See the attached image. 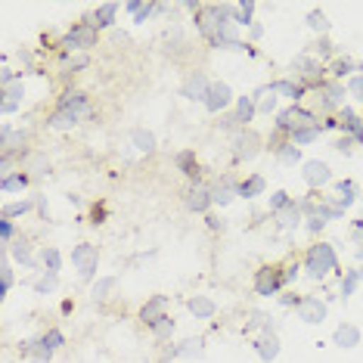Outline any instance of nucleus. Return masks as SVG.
Masks as SVG:
<instances>
[{
  "mask_svg": "<svg viewBox=\"0 0 363 363\" xmlns=\"http://www.w3.org/2000/svg\"><path fill=\"white\" fill-rule=\"evenodd\" d=\"M202 220H205V227H208V230H211V233H220V230H224V227H227V224H224V218H220V214H218V211H208V214H205V218H202Z\"/></svg>",
  "mask_w": 363,
  "mask_h": 363,
  "instance_id": "obj_51",
  "label": "nucleus"
},
{
  "mask_svg": "<svg viewBox=\"0 0 363 363\" xmlns=\"http://www.w3.org/2000/svg\"><path fill=\"white\" fill-rule=\"evenodd\" d=\"M184 208L193 211V214H208L214 211V199H211V186L208 180H199V184H186L184 189Z\"/></svg>",
  "mask_w": 363,
  "mask_h": 363,
  "instance_id": "obj_11",
  "label": "nucleus"
},
{
  "mask_svg": "<svg viewBox=\"0 0 363 363\" xmlns=\"http://www.w3.org/2000/svg\"><path fill=\"white\" fill-rule=\"evenodd\" d=\"M252 96H255V103H258V115H274L277 118V112L283 109V106H279V96L274 94L270 84H261L258 90H252Z\"/></svg>",
  "mask_w": 363,
  "mask_h": 363,
  "instance_id": "obj_27",
  "label": "nucleus"
},
{
  "mask_svg": "<svg viewBox=\"0 0 363 363\" xmlns=\"http://www.w3.org/2000/svg\"><path fill=\"white\" fill-rule=\"evenodd\" d=\"M301 180H304V186H308L311 193H323L326 186L335 184L333 168H329L326 162H320V159H308L301 164Z\"/></svg>",
  "mask_w": 363,
  "mask_h": 363,
  "instance_id": "obj_9",
  "label": "nucleus"
},
{
  "mask_svg": "<svg viewBox=\"0 0 363 363\" xmlns=\"http://www.w3.org/2000/svg\"><path fill=\"white\" fill-rule=\"evenodd\" d=\"M360 338H363V333L354 323H338L335 333H333V342L338 345V348H357Z\"/></svg>",
  "mask_w": 363,
  "mask_h": 363,
  "instance_id": "obj_33",
  "label": "nucleus"
},
{
  "mask_svg": "<svg viewBox=\"0 0 363 363\" xmlns=\"http://www.w3.org/2000/svg\"><path fill=\"white\" fill-rule=\"evenodd\" d=\"M326 72H329V78H333V81H338V84H345V81H348V78L360 75L363 69H360V65L351 60V56H342V53H338L335 60L326 65Z\"/></svg>",
  "mask_w": 363,
  "mask_h": 363,
  "instance_id": "obj_23",
  "label": "nucleus"
},
{
  "mask_svg": "<svg viewBox=\"0 0 363 363\" xmlns=\"http://www.w3.org/2000/svg\"><path fill=\"white\" fill-rule=\"evenodd\" d=\"M360 270L357 267H351V270H345L342 277H338V295L342 298H351V295H357V289H360Z\"/></svg>",
  "mask_w": 363,
  "mask_h": 363,
  "instance_id": "obj_41",
  "label": "nucleus"
},
{
  "mask_svg": "<svg viewBox=\"0 0 363 363\" xmlns=\"http://www.w3.org/2000/svg\"><path fill=\"white\" fill-rule=\"evenodd\" d=\"M146 329H150V333H152L155 338H159V342H164V338L174 335V317H171V313H164V317L152 320V323L146 326Z\"/></svg>",
  "mask_w": 363,
  "mask_h": 363,
  "instance_id": "obj_43",
  "label": "nucleus"
},
{
  "mask_svg": "<svg viewBox=\"0 0 363 363\" xmlns=\"http://www.w3.org/2000/svg\"><path fill=\"white\" fill-rule=\"evenodd\" d=\"M38 261H40V267L50 270V274H56V277H60V270L65 267V255L56 249V245H40V249H38Z\"/></svg>",
  "mask_w": 363,
  "mask_h": 363,
  "instance_id": "obj_31",
  "label": "nucleus"
},
{
  "mask_svg": "<svg viewBox=\"0 0 363 363\" xmlns=\"http://www.w3.org/2000/svg\"><path fill=\"white\" fill-rule=\"evenodd\" d=\"M31 211H38V196H22V199H6L0 208V220H16L28 218Z\"/></svg>",
  "mask_w": 363,
  "mask_h": 363,
  "instance_id": "obj_20",
  "label": "nucleus"
},
{
  "mask_svg": "<svg viewBox=\"0 0 363 363\" xmlns=\"http://www.w3.org/2000/svg\"><path fill=\"white\" fill-rule=\"evenodd\" d=\"M211 81L208 78V72H189V75L180 81V96L189 103H205V96H208V90H211Z\"/></svg>",
  "mask_w": 363,
  "mask_h": 363,
  "instance_id": "obj_14",
  "label": "nucleus"
},
{
  "mask_svg": "<svg viewBox=\"0 0 363 363\" xmlns=\"http://www.w3.org/2000/svg\"><path fill=\"white\" fill-rule=\"evenodd\" d=\"M62 345H65V333L60 326H50V329H44L38 338H28L26 348H22V354H28L35 363H50L53 354L60 351Z\"/></svg>",
  "mask_w": 363,
  "mask_h": 363,
  "instance_id": "obj_5",
  "label": "nucleus"
},
{
  "mask_svg": "<svg viewBox=\"0 0 363 363\" xmlns=\"http://www.w3.org/2000/svg\"><path fill=\"white\" fill-rule=\"evenodd\" d=\"M208 186H211L214 208H227V205H233L239 199V177L233 171H227V174H220V177H211Z\"/></svg>",
  "mask_w": 363,
  "mask_h": 363,
  "instance_id": "obj_10",
  "label": "nucleus"
},
{
  "mask_svg": "<svg viewBox=\"0 0 363 363\" xmlns=\"http://www.w3.org/2000/svg\"><path fill=\"white\" fill-rule=\"evenodd\" d=\"M202 338H186V342H180V345H174V354L177 357H199L202 354Z\"/></svg>",
  "mask_w": 363,
  "mask_h": 363,
  "instance_id": "obj_47",
  "label": "nucleus"
},
{
  "mask_svg": "<svg viewBox=\"0 0 363 363\" xmlns=\"http://www.w3.org/2000/svg\"><path fill=\"white\" fill-rule=\"evenodd\" d=\"M261 140L252 134V130H239V134H233V162H249L255 159V155L261 152Z\"/></svg>",
  "mask_w": 363,
  "mask_h": 363,
  "instance_id": "obj_19",
  "label": "nucleus"
},
{
  "mask_svg": "<svg viewBox=\"0 0 363 363\" xmlns=\"http://www.w3.org/2000/svg\"><path fill=\"white\" fill-rule=\"evenodd\" d=\"M295 202H298V199H295L292 193H286V189H277V193L267 196V214H274V218H277V214H283V211L292 208Z\"/></svg>",
  "mask_w": 363,
  "mask_h": 363,
  "instance_id": "obj_40",
  "label": "nucleus"
},
{
  "mask_svg": "<svg viewBox=\"0 0 363 363\" xmlns=\"http://www.w3.org/2000/svg\"><path fill=\"white\" fill-rule=\"evenodd\" d=\"M19 239V230H16V220H0V242L13 245Z\"/></svg>",
  "mask_w": 363,
  "mask_h": 363,
  "instance_id": "obj_49",
  "label": "nucleus"
},
{
  "mask_svg": "<svg viewBox=\"0 0 363 363\" xmlns=\"http://www.w3.org/2000/svg\"><path fill=\"white\" fill-rule=\"evenodd\" d=\"M313 96H317V106L323 115H338L345 109V96H348V90H345V84H338V81H323L317 90H313Z\"/></svg>",
  "mask_w": 363,
  "mask_h": 363,
  "instance_id": "obj_8",
  "label": "nucleus"
},
{
  "mask_svg": "<svg viewBox=\"0 0 363 363\" xmlns=\"http://www.w3.org/2000/svg\"><path fill=\"white\" fill-rule=\"evenodd\" d=\"M118 10L121 6L118 4H100V6H94L90 10V26H94L96 31H106V28H112L115 26V19H118Z\"/></svg>",
  "mask_w": 363,
  "mask_h": 363,
  "instance_id": "obj_25",
  "label": "nucleus"
},
{
  "mask_svg": "<svg viewBox=\"0 0 363 363\" xmlns=\"http://www.w3.org/2000/svg\"><path fill=\"white\" fill-rule=\"evenodd\" d=\"M38 249H40V245H35L26 236H19L13 245H6V255H10L13 264H19V267L35 270V274H38V270H44V267H40V261H38Z\"/></svg>",
  "mask_w": 363,
  "mask_h": 363,
  "instance_id": "obj_13",
  "label": "nucleus"
},
{
  "mask_svg": "<svg viewBox=\"0 0 363 363\" xmlns=\"http://www.w3.org/2000/svg\"><path fill=\"white\" fill-rule=\"evenodd\" d=\"M308 53L313 56V60H320L323 65H329V62H333L335 56H338V50H335V44H333V40H329V35H326V38H317V40H313V44L308 47Z\"/></svg>",
  "mask_w": 363,
  "mask_h": 363,
  "instance_id": "obj_37",
  "label": "nucleus"
},
{
  "mask_svg": "<svg viewBox=\"0 0 363 363\" xmlns=\"http://www.w3.org/2000/svg\"><path fill=\"white\" fill-rule=\"evenodd\" d=\"M345 90H348V96H351L354 103H363V72L345 81Z\"/></svg>",
  "mask_w": 363,
  "mask_h": 363,
  "instance_id": "obj_48",
  "label": "nucleus"
},
{
  "mask_svg": "<svg viewBox=\"0 0 363 363\" xmlns=\"http://www.w3.org/2000/svg\"><path fill=\"white\" fill-rule=\"evenodd\" d=\"M186 308H189V313H193L196 320H214L218 317V301L208 298V295H189Z\"/></svg>",
  "mask_w": 363,
  "mask_h": 363,
  "instance_id": "obj_29",
  "label": "nucleus"
},
{
  "mask_svg": "<svg viewBox=\"0 0 363 363\" xmlns=\"http://www.w3.org/2000/svg\"><path fill=\"white\" fill-rule=\"evenodd\" d=\"M252 351L258 354V360L274 363V360L279 357V351H283V345H279V335H277V333H270V335H258V338H255Z\"/></svg>",
  "mask_w": 363,
  "mask_h": 363,
  "instance_id": "obj_24",
  "label": "nucleus"
},
{
  "mask_svg": "<svg viewBox=\"0 0 363 363\" xmlns=\"http://www.w3.org/2000/svg\"><path fill=\"white\" fill-rule=\"evenodd\" d=\"M252 289L258 298H279L289 289L286 283V267L283 264H261L252 277Z\"/></svg>",
  "mask_w": 363,
  "mask_h": 363,
  "instance_id": "obj_3",
  "label": "nucleus"
},
{
  "mask_svg": "<svg viewBox=\"0 0 363 363\" xmlns=\"http://www.w3.org/2000/svg\"><path fill=\"white\" fill-rule=\"evenodd\" d=\"M100 44V31L90 26V19H78L72 22L69 28L56 38V50L60 53H69V56H78V53H87L90 47Z\"/></svg>",
  "mask_w": 363,
  "mask_h": 363,
  "instance_id": "obj_2",
  "label": "nucleus"
},
{
  "mask_svg": "<svg viewBox=\"0 0 363 363\" xmlns=\"http://www.w3.org/2000/svg\"><path fill=\"white\" fill-rule=\"evenodd\" d=\"M301 220H304V214H301V208H298V202H295L289 211L277 214V224H279V230H298V227H301Z\"/></svg>",
  "mask_w": 363,
  "mask_h": 363,
  "instance_id": "obj_44",
  "label": "nucleus"
},
{
  "mask_svg": "<svg viewBox=\"0 0 363 363\" xmlns=\"http://www.w3.org/2000/svg\"><path fill=\"white\" fill-rule=\"evenodd\" d=\"M338 267H342V264H338L335 245L323 242V239H313L308 249L301 252V270L308 279H313V283H323L326 277H342Z\"/></svg>",
  "mask_w": 363,
  "mask_h": 363,
  "instance_id": "obj_1",
  "label": "nucleus"
},
{
  "mask_svg": "<svg viewBox=\"0 0 363 363\" xmlns=\"http://www.w3.org/2000/svg\"><path fill=\"white\" fill-rule=\"evenodd\" d=\"M130 143H134V150L143 152V155H155V152H159V140H155V134H152V130H146V128H134V130H130Z\"/></svg>",
  "mask_w": 363,
  "mask_h": 363,
  "instance_id": "obj_32",
  "label": "nucleus"
},
{
  "mask_svg": "<svg viewBox=\"0 0 363 363\" xmlns=\"http://www.w3.org/2000/svg\"><path fill=\"white\" fill-rule=\"evenodd\" d=\"M304 230H308L313 239H320V233L326 230V220L320 218V214H311V218H304Z\"/></svg>",
  "mask_w": 363,
  "mask_h": 363,
  "instance_id": "obj_50",
  "label": "nucleus"
},
{
  "mask_svg": "<svg viewBox=\"0 0 363 363\" xmlns=\"http://www.w3.org/2000/svg\"><path fill=\"white\" fill-rule=\"evenodd\" d=\"M72 264H75L81 283H90L94 286L96 279H100V249L90 242H78L75 249H72Z\"/></svg>",
  "mask_w": 363,
  "mask_h": 363,
  "instance_id": "obj_6",
  "label": "nucleus"
},
{
  "mask_svg": "<svg viewBox=\"0 0 363 363\" xmlns=\"http://www.w3.org/2000/svg\"><path fill=\"white\" fill-rule=\"evenodd\" d=\"M261 35H264V26H261V22H255V26L249 28V38H252V40H258Z\"/></svg>",
  "mask_w": 363,
  "mask_h": 363,
  "instance_id": "obj_56",
  "label": "nucleus"
},
{
  "mask_svg": "<svg viewBox=\"0 0 363 363\" xmlns=\"http://www.w3.org/2000/svg\"><path fill=\"white\" fill-rule=\"evenodd\" d=\"M261 196H267V177L258 174V171L239 177V199L252 202V199H261Z\"/></svg>",
  "mask_w": 363,
  "mask_h": 363,
  "instance_id": "obj_21",
  "label": "nucleus"
},
{
  "mask_svg": "<svg viewBox=\"0 0 363 363\" xmlns=\"http://www.w3.org/2000/svg\"><path fill=\"white\" fill-rule=\"evenodd\" d=\"M115 286H118V277H100L94 283V301H106L115 292Z\"/></svg>",
  "mask_w": 363,
  "mask_h": 363,
  "instance_id": "obj_46",
  "label": "nucleus"
},
{
  "mask_svg": "<svg viewBox=\"0 0 363 363\" xmlns=\"http://www.w3.org/2000/svg\"><path fill=\"white\" fill-rule=\"evenodd\" d=\"M22 103H26V84H22V81H16V84H6L4 87V100H0V112L13 115V112L22 109Z\"/></svg>",
  "mask_w": 363,
  "mask_h": 363,
  "instance_id": "obj_26",
  "label": "nucleus"
},
{
  "mask_svg": "<svg viewBox=\"0 0 363 363\" xmlns=\"http://www.w3.org/2000/svg\"><path fill=\"white\" fill-rule=\"evenodd\" d=\"M320 137H323V125H320V121H311V125H304V128L295 130L289 140H292L295 146H311V143H317Z\"/></svg>",
  "mask_w": 363,
  "mask_h": 363,
  "instance_id": "obj_39",
  "label": "nucleus"
},
{
  "mask_svg": "<svg viewBox=\"0 0 363 363\" xmlns=\"http://www.w3.org/2000/svg\"><path fill=\"white\" fill-rule=\"evenodd\" d=\"M304 22H308V28H311L317 38H326V35H329V19H326L323 10H311Z\"/></svg>",
  "mask_w": 363,
  "mask_h": 363,
  "instance_id": "obj_45",
  "label": "nucleus"
},
{
  "mask_svg": "<svg viewBox=\"0 0 363 363\" xmlns=\"http://www.w3.org/2000/svg\"><path fill=\"white\" fill-rule=\"evenodd\" d=\"M233 103H236L233 87H230L227 81H211V90H208V96H205L202 106L208 115H227L233 109Z\"/></svg>",
  "mask_w": 363,
  "mask_h": 363,
  "instance_id": "obj_12",
  "label": "nucleus"
},
{
  "mask_svg": "<svg viewBox=\"0 0 363 363\" xmlns=\"http://www.w3.org/2000/svg\"><path fill=\"white\" fill-rule=\"evenodd\" d=\"M53 109L72 112V115H78V118L84 121V118H90V115H94V103H90V96L84 94V90H78V87H69V84H65V87L60 90V96H56Z\"/></svg>",
  "mask_w": 363,
  "mask_h": 363,
  "instance_id": "obj_7",
  "label": "nucleus"
},
{
  "mask_svg": "<svg viewBox=\"0 0 363 363\" xmlns=\"http://www.w3.org/2000/svg\"><path fill=\"white\" fill-rule=\"evenodd\" d=\"M28 286L35 289V295H53L56 286H60V277L50 274V270H38L35 279H28Z\"/></svg>",
  "mask_w": 363,
  "mask_h": 363,
  "instance_id": "obj_38",
  "label": "nucleus"
},
{
  "mask_svg": "<svg viewBox=\"0 0 363 363\" xmlns=\"http://www.w3.org/2000/svg\"><path fill=\"white\" fill-rule=\"evenodd\" d=\"M28 184H31V174H28V171H22V168H19V171H10V174L0 177V193H4V196L26 193Z\"/></svg>",
  "mask_w": 363,
  "mask_h": 363,
  "instance_id": "obj_30",
  "label": "nucleus"
},
{
  "mask_svg": "<svg viewBox=\"0 0 363 363\" xmlns=\"http://www.w3.org/2000/svg\"><path fill=\"white\" fill-rule=\"evenodd\" d=\"M301 301H304V295H298V292H283L279 295V304H283V308H289V311H298L301 308Z\"/></svg>",
  "mask_w": 363,
  "mask_h": 363,
  "instance_id": "obj_52",
  "label": "nucleus"
},
{
  "mask_svg": "<svg viewBox=\"0 0 363 363\" xmlns=\"http://www.w3.org/2000/svg\"><path fill=\"white\" fill-rule=\"evenodd\" d=\"M311 121H320V112L317 109H311V106H295V103H286L283 109L277 112V118H274V134L279 137H292L298 128L304 125H311Z\"/></svg>",
  "mask_w": 363,
  "mask_h": 363,
  "instance_id": "obj_4",
  "label": "nucleus"
},
{
  "mask_svg": "<svg viewBox=\"0 0 363 363\" xmlns=\"http://www.w3.org/2000/svg\"><path fill=\"white\" fill-rule=\"evenodd\" d=\"M333 189H335V196H326L333 205H338L342 211H348L354 202H357V186L351 184V180H335L333 184Z\"/></svg>",
  "mask_w": 363,
  "mask_h": 363,
  "instance_id": "obj_28",
  "label": "nucleus"
},
{
  "mask_svg": "<svg viewBox=\"0 0 363 363\" xmlns=\"http://www.w3.org/2000/svg\"><path fill=\"white\" fill-rule=\"evenodd\" d=\"M38 218H40V220H47V218H50V205H47L44 196H38Z\"/></svg>",
  "mask_w": 363,
  "mask_h": 363,
  "instance_id": "obj_53",
  "label": "nucleus"
},
{
  "mask_svg": "<svg viewBox=\"0 0 363 363\" xmlns=\"http://www.w3.org/2000/svg\"><path fill=\"white\" fill-rule=\"evenodd\" d=\"M13 286H16V274H13V261H10V255L4 252V258H0V295H10L13 292Z\"/></svg>",
  "mask_w": 363,
  "mask_h": 363,
  "instance_id": "obj_42",
  "label": "nucleus"
},
{
  "mask_svg": "<svg viewBox=\"0 0 363 363\" xmlns=\"http://www.w3.org/2000/svg\"><path fill=\"white\" fill-rule=\"evenodd\" d=\"M326 313H329V304L326 301H320L317 295H304V301H301V308H298V317L304 320V323L320 326L326 320Z\"/></svg>",
  "mask_w": 363,
  "mask_h": 363,
  "instance_id": "obj_22",
  "label": "nucleus"
},
{
  "mask_svg": "<svg viewBox=\"0 0 363 363\" xmlns=\"http://www.w3.org/2000/svg\"><path fill=\"white\" fill-rule=\"evenodd\" d=\"M267 146H270V152L277 155V162H283V164H304V159H301V146H295L292 140H286V137L274 134V137L267 140Z\"/></svg>",
  "mask_w": 363,
  "mask_h": 363,
  "instance_id": "obj_16",
  "label": "nucleus"
},
{
  "mask_svg": "<svg viewBox=\"0 0 363 363\" xmlns=\"http://www.w3.org/2000/svg\"><path fill=\"white\" fill-rule=\"evenodd\" d=\"M90 214H94V224H103V218H106V205L100 202V205H94V211H90Z\"/></svg>",
  "mask_w": 363,
  "mask_h": 363,
  "instance_id": "obj_54",
  "label": "nucleus"
},
{
  "mask_svg": "<svg viewBox=\"0 0 363 363\" xmlns=\"http://www.w3.org/2000/svg\"><path fill=\"white\" fill-rule=\"evenodd\" d=\"M357 270H360V283H363V264H360V267H357Z\"/></svg>",
  "mask_w": 363,
  "mask_h": 363,
  "instance_id": "obj_57",
  "label": "nucleus"
},
{
  "mask_svg": "<svg viewBox=\"0 0 363 363\" xmlns=\"http://www.w3.org/2000/svg\"><path fill=\"white\" fill-rule=\"evenodd\" d=\"M255 13H258V4H255V0H239V4H233V22H236V28L249 31L255 26Z\"/></svg>",
  "mask_w": 363,
  "mask_h": 363,
  "instance_id": "obj_34",
  "label": "nucleus"
},
{
  "mask_svg": "<svg viewBox=\"0 0 363 363\" xmlns=\"http://www.w3.org/2000/svg\"><path fill=\"white\" fill-rule=\"evenodd\" d=\"M351 146H354V140H351V137H342L335 150H338V152H351Z\"/></svg>",
  "mask_w": 363,
  "mask_h": 363,
  "instance_id": "obj_55",
  "label": "nucleus"
},
{
  "mask_svg": "<svg viewBox=\"0 0 363 363\" xmlns=\"http://www.w3.org/2000/svg\"><path fill=\"white\" fill-rule=\"evenodd\" d=\"M230 112H233L239 130H249L252 121L258 118V103H255L252 94H242V96H236V103H233V109H230Z\"/></svg>",
  "mask_w": 363,
  "mask_h": 363,
  "instance_id": "obj_18",
  "label": "nucleus"
},
{
  "mask_svg": "<svg viewBox=\"0 0 363 363\" xmlns=\"http://www.w3.org/2000/svg\"><path fill=\"white\" fill-rule=\"evenodd\" d=\"M338 125H342V134H345V137L357 140V134L363 130V118H360V115L351 109V106H345V109L338 112Z\"/></svg>",
  "mask_w": 363,
  "mask_h": 363,
  "instance_id": "obj_35",
  "label": "nucleus"
},
{
  "mask_svg": "<svg viewBox=\"0 0 363 363\" xmlns=\"http://www.w3.org/2000/svg\"><path fill=\"white\" fill-rule=\"evenodd\" d=\"M155 10H159V4H146V0H130V4H125V13L130 16L134 26H143Z\"/></svg>",
  "mask_w": 363,
  "mask_h": 363,
  "instance_id": "obj_36",
  "label": "nucleus"
},
{
  "mask_svg": "<svg viewBox=\"0 0 363 363\" xmlns=\"http://www.w3.org/2000/svg\"><path fill=\"white\" fill-rule=\"evenodd\" d=\"M174 164H177V171L189 180V184H199V180H205V168H202L196 150H177L174 152Z\"/></svg>",
  "mask_w": 363,
  "mask_h": 363,
  "instance_id": "obj_15",
  "label": "nucleus"
},
{
  "mask_svg": "<svg viewBox=\"0 0 363 363\" xmlns=\"http://www.w3.org/2000/svg\"><path fill=\"white\" fill-rule=\"evenodd\" d=\"M168 308H171V295H150L143 304H140V311H137V320L143 326H150L152 320H159V317H164L168 313Z\"/></svg>",
  "mask_w": 363,
  "mask_h": 363,
  "instance_id": "obj_17",
  "label": "nucleus"
}]
</instances>
